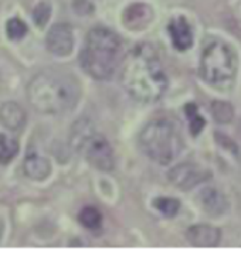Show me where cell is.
<instances>
[{
	"label": "cell",
	"mask_w": 241,
	"mask_h": 259,
	"mask_svg": "<svg viewBox=\"0 0 241 259\" xmlns=\"http://www.w3.org/2000/svg\"><path fill=\"white\" fill-rule=\"evenodd\" d=\"M19 152V142L9 138L5 133H0V164H7L13 160Z\"/></svg>",
	"instance_id": "obj_15"
},
{
	"label": "cell",
	"mask_w": 241,
	"mask_h": 259,
	"mask_svg": "<svg viewBox=\"0 0 241 259\" xmlns=\"http://www.w3.org/2000/svg\"><path fill=\"white\" fill-rule=\"evenodd\" d=\"M186 238L191 245L200 248H212L219 245L221 232L219 228L209 224H196L189 227L186 231Z\"/></svg>",
	"instance_id": "obj_11"
},
{
	"label": "cell",
	"mask_w": 241,
	"mask_h": 259,
	"mask_svg": "<svg viewBox=\"0 0 241 259\" xmlns=\"http://www.w3.org/2000/svg\"><path fill=\"white\" fill-rule=\"evenodd\" d=\"M168 177L177 189L187 191L210 179V171L194 163H180L172 167Z\"/></svg>",
	"instance_id": "obj_7"
},
{
	"label": "cell",
	"mask_w": 241,
	"mask_h": 259,
	"mask_svg": "<svg viewBox=\"0 0 241 259\" xmlns=\"http://www.w3.org/2000/svg\"><path fill=\"white\" fill-rule=\"evenodd\" d=\"M212 115L216 122L219 123H228L233 120L234 109L233 106L224 101H214L212 104Z\"/></svg>",
	"instance_id": "obj_17"
},
{
	"label": "cell",
	"mask_w": 241,
	"mask_h": 259,
	"mask_svg": "<svg viewBox=\"0 0 241 259\" xmlns=\"http://www.w3.org/2000/svg\"><path fill=\"white\" fill-rule=\"evenodd\" d=\"M77 150L83 152L90 164L101 171H112L115 167V154L111 143L105 136L92 132L87 139L79 145Z\"/></svg>",
	"instance_id": "obj_6"
},
{
	"label": "cell",
	"mask_w": 241,
	"mask_h": 259,
	"mask_svg": "<svg viewBox=\"0 0 241 259\" xmlns=\"http://www.w3.org/2000/svg\"><path fill=\"white\" fill-rule=\"evenodd\" d=\"M120 65L122 87L135 101L150 104L162 98L168 88V78L152 46H136Z\"/></svg>",
	"instance_id": "obj_1"
},
{
	"label": "cell",
	"mask_w": 241,
	"mask_h": 259,
	"mask_svg": "<svg viewBox=\"0 0 241 259\" xmlns=\"http://www.w3.org/2000/svg\"><path fill=\"white\" fill-rule=\"evenodd\" d=\"M23 168H24V173L35 182L46 180L51 173L50 161L40 154L34 153V152L26 156V159L23 161Z\"/></svg>",
	"instance_id": "obj_14"
},
{
	"label": "cell",
	"mask_w": 241,
	"mask_h": 259,
	"mask_svg": "<svg viewBox=\"0 0 241 259\" xmlns=\"http://www.w3.org/2000/svg\"><path fill=\"white\" fill-rule=\"evenodd\" d=\"M142 152L159 164H169L183 150V139L166 119L150 120L139 133Z\"/></svg>",
	"instance_id": "obj_5"
},
{
	"label": "cell",
	"mask_w": 241,
	"mask_h": 259,
	"mask_svg": "<svg viewBox=\"0 0 241 259\" xmlns=\"http://www.w3.org/2000/svg\"><path fill=\"white\" fill-rule=\"evenodd\" d=\"M6 33L7 37L10 40H13V41L21 40L24 35L27 34V24L21 20V19L13 17V19H10V20L7 21Z\"/></svg>",
	"instance_id": "obj_19"
},
{
	"label": "cell",
	"mask_w": 241,
	"mask_h": 259,
	"mask_svg": "<svg viewBox=\"0 0 241 259\" xmlns=\"http://www.w3.org/2000/svg\"><path fill=\"white\" fill-rule=\"evenodd\" d=\"M186 113H187V118L190 120V129L193 135H197L203 126H205V119L198 115L197 106L194 104H189L186 106Z\"/></svg>",
	"instance_id": "obj_21"
},
{
	"label": "cell",
	"mask_w": 241,
	"mask_h": 259,
	"mask_svg": "<svg viewBox=\"0 0 241 259\" xmlns=\"http://www.w3.org/2000/svg\"><path fill=\"white\" fill-rule=\"evenodd\" d=\"M153 207L166 217H175L180 208V203L172 197H157L153 201Z\"/></svg>",
	"instance_id": "obj_18"
},
{
	"label": "cell",
	"mask_w": 241,
	"mask_h": 259,
	"mask_svg": "<svg viewBox=\"0 0 241 259\" xmlns=\"http://www.w3.org/2000/svg\"><path fill=\"white\" fill-rule=\"evenodd\" d=\"M74 9L79 14H88L90 12H92L94 7L91 6V3L88 0H74Z\"/></svg>",
	"instance_id": "obj_22"
},
{
	"label": "cell",
	"mask_w": 241,
	"mask_h": 259,
	"mask_svg": "<svg viewBox=\"0 0 241 259\" xmlns=\"http://www.w3.org/2000/svg\"><path fill=\"white\" fill-rule=\"evenodd\" d=\"M78 221L88 230H98L102 224V214L95 207H84L78 214Z\"/></svg>",
	"instance_id": "obj_16"
},
{
	"label": "cell",
	"mask_w": 241,
	"mask_h": 259,
	"mask_svg": "<svg viewBox=\"0 0 241 259\" xmlns=\"http://www.w3.org/2000/svg\"><path fill=\"white\" fill-rule=\"evenodd\" d=\"M238 71V58L234 49L221 38H207L200 56V75L205 82L219 91L233 88Z\"/></svg>",
	"instance_id": "obj_4"
},
{
	"label": "cell",
	"mask_w": 241,
	"mask_h": 259,
	"mask_svg": "<svg viewBox=\"0 0 241 259\" xmlns=\"http://www.w3.org/2000/svg\"><path fill=\"white\" fill-rule=\"evenodd\" d=\"M168 30H169L170 40L179 51H186L193 46V31L189 21L184 17L179 16L172 19L169 21Z\"/></svg>",
	"instance_id": "obj_13"
},
{
	"label": "cell",
	"mask_w": 241,
	"mask_h": 259,
	"mask_svg": "<svg viewBox=\"0 0 241 259\" xmlns=\"http://www.w3.org/2000/svg\"><path fill=\"white\" fill-rule=\"evenodd\" d=\"M46 47L51 54L57 57L70 56L74 49L72 28L65 23H58L50 28L46 37Z\"/></svg>",
	"instance_id": "obj_8"
},
{
	"label": "cell",
	"mask_w": 241,
	"mask_h": 259,
	"mask_svg": "<svg viewBox=\"0 0 241 259\" xmlns=\"http://www.w3.org/2000/svg\"><path fill=\"white\" fill-rule=\"evenodd\" d=\"M120 47L119 37L109 28H92L81 50L79 64L90 77L99 81L109 79L122 64Z\"/></svg>",
	"instance_id": "obj_3"
},
{
	"label": "cell",
	"mask_w": 241,
	"mask_h": 259,
	"mask_svg": "<svg viewBox=\"0 0 241 259\" xmlns=\"http://www.w3.org/2000/svg\"><path fill=\"white\" fill-rule=\"evenodd\" d=\"M153 19V10L146 3H132L124 10L122 21L129 30H143Z\"/></svg>",
	"instance_id": "obj_10"
},
{
	"label": "cell",
	"mask_w": 241,
	"mask_h": 259,
	"mask_svg": "<svg viewBox=\"0 0 241 259\" xmlns=\"http://www.w3.org/2000/svg\"><path fill=\"white\" fill-rule=\"evenodd\" d=\"M197 203L200 208L213 218H220L228 211L226 196L214 187H206L202 190L197 196Z\"/></svg>",
	"instance_id": "obj_9"
},
{
	"label": "cell",
	"mask_w": 241,
	"mask_h": 259,
	"mask_svg": "<svg viewBox=\"0 0 241 259\" xmlns=\"http://www.w3.org/2000/svg\"><path fill=\"white\" fill-rule=\"evenodd\" d=\"M51 16V6L47 2H40L33 10V19L38 27H44Z\"/></svg>",
	"instance_id": "obj_20"
},
{
	"label": "cell",
	"mask_w": 241,
	"mask_h": 259,
	"mask_svg": "<svg viewBox=\"0 0 241 259\" xmlns=\"http://www.w3.org/2000/svg\"><path fill=\"white\" fill-rule=\"evenodd\" d=\"M81 97L77 78L61 71H43L27 85V98L37 112L64 115L71 112Z\"/></svg>",
	"instance_id": "obj_2"
},
{
	"label": "cell",
	"mask_w": 241,
	"mask_h": 259,
	"mask_svg": "<svg viewBox=\"0 0 241 259\" xmlns=\"http://www.w3.org/2000/svg\"><path fill=\"white\" fill-rule=\"evenodd\" d=\"M27 122L26 111L17 102L9 101L0 105V123L7 131L19 132Z\"/></svg>",
	"instance_id": "obj_12"
}]
</instances>
